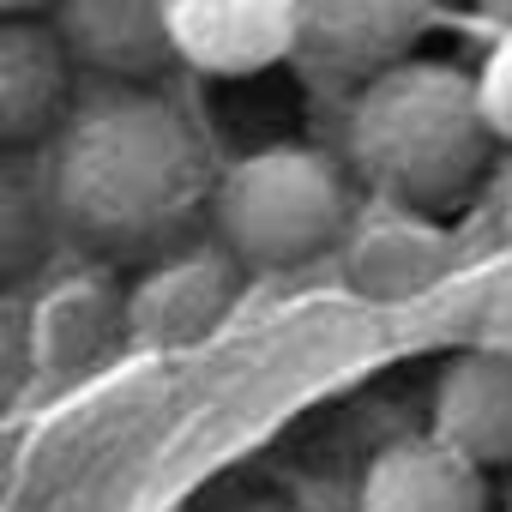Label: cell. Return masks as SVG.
Returning <instances> with one entry per match:
<instances>
[{
  "label": "cell",
  "instance_id": "cell-1",
  "mask_svg": "<svg viewBox=\"0 0 512 512\" xmlns=\"http://www.w3.org/2000/svg\"><path fill=\"white\" fill-rule=\"evenodd\" d=\"M55 211L97 247H139L169 235L211 199V163L193 121L151 85H103L73 103L49 157Z\"/></svg>",
  "mask_w": 512,
  "mask_h": 512
},
{
  "label": "cell",
  "instance_id": "cell-2",
  "mask_svg": "<svg viewBox=\"0 0 512 512\" xmlns=\"http://www.w3.org/2000/svg\"><path fill=\"white\" fill-rule=\"evenodd\" d=\"M350 169L404 205L464 199L494 151L488 115L476 103V73L428 55H404L362 79L344 121Z\"/></svg>",
  "mask_w": 512,
  "mask_h": 512
},
{
  "label": "cell",
  "instance_id": "cell-3",
  "mask_svg": "<svg viewBox=\"0 0 512 512\" xmlns=\"http://www.w3.org/2000/svg\"><path fill=\"white\" fill-rule=\"evenodd\" d=\"M217 241L241 266H302L350 223V181L320 145H260L211 187Z\"/></svg>",
  "mask_w": 512,
  "mask_h": 512
},
{
  "label": "cell",
  "instance_id": "cell-4",
  "mask_svg": "<svg viewBox=\"0 0 512 512\" xmlns=\"http://www.w3.org/2000/svg\"><path fill=\"white\" fill-rule=\"evenodd\" d=\"M175 61L205 79H253L302 55L296 0H163Z\"/></svg>",
  "mask_w": 512,
  "mask_h": 512
},
{
  "label": "cell",
  "instance_id": "cell-5",
  "mask_svg": "<svg viewBox=\"0 0 512 512\" xmlns=\"http://www.w3.org/2000/svg\"><path fill=\"white\" fill-rule=\"evenodd\" d=\"M241 296V260L217 247H187L157 260L127 290V344L139 350H193L223 326V314Z\"/></svg>",
  "mask_w": 512,
  "mask_h": 512
},
{
  "label": "cell",
  "instance_id": "cell-6",
  "mask_svg": "<svg viewBox=\"0 0 512 512\" xmlns=\"http://www.w3.org/2000/svg\"><path fill=\"white\" fill-rule=\"evenodd\" d=\"M302 55L332 79H368L416 55L434 0H296Z\"/></svg>",
  "mask_w": 512,
  "mask_h": 512
},
{
  "label": "cell",
  "instance_id": "cell-7",
  "mask_svg": "<svg viewBox=\"0 0 512 512\" xmlns=\"http://www.w3.org/2000/svg\"><path fill=\"white\" fill-rule=\"evenodd\" d=\"M73 115V55L49 19L0 13V151H25Z\"/></svg>",
  "mask_w": 512,
  "mask_h": 512
},
{
  "label": "cell",
  "instance_id": "cell-8",
  "mask_svg": "<svg viewBox=\"0 0 512 512\" xmlns=\"http://www.w3.org/2000/svg\"><path fill=\"white\" fill-rule=\"evenodd\" d=\"M49 25L61 31L73 67L103 85H151L175 61L163 0H49Z\"/></svg>",
  "mask_w": 512,
  "mask_h": 512
},
{
  "label": "cell",
  "instance_id": "cell-9",
  "mask_svg": "<svg viewBox=\"0 0 512 512\" xmlns=\"http://www.w3.org/2000/svg\"><path fill=\"white\" fill-rule=\"evenodd\" d=\"M356 512H488V470L428 428L368 458Z\"/></svg>",
  "mask_w": 512,
  "mask_h": 512
},
{
  "label": "cell",
  "instance_id": "cell-10",
  "mask_svg": "<svg viewBox=\"0 0 512 512\" xmlns=\"http://www.w3.org/2000/svg\"><path fill=\"white\" fill-rule=\"evenodd\" d=\"M434 434L482 470L512 464V350H464L440 368Z\"/></svg>",
  "mask_w": 512,
  "mask_h": 512
},
{
  "label": "cell",
  "instance_id": "cell-11",
  "mask_svg": "<svg viewBox=\"0 0 512 512\" xmlns=\"http://www.w3.org/2000/svg\"><path fill=\"white\" fill-rule=\"evenodd\" d=\"M109 344H127V290H115L97 272H79L49 290L25 350L49 374H85Z\"/></svg>",
  "mask_w": 512,
  "mask_h": 512
},
{
  "label": "cell",
  "instance_id": "cell-12",
  "mask_svg": "<svg viewBox=\"0 0 512 512\" xmlns=\"http://www.w3.org/2000/svg\"><path fill=\"white\" fill-rule=\"evenodd\" d=\"M49 217H61L49 175H31L13 151H0V284H19L43 260Z\"/></svg>",
  "mask_w": 512,
  "mask_h": 512
},
{
  "label": "cell",
  "instance_id": "cell-13",
  "mask_svg": "<svg viewBox=\"0 0 512 512\" xmlns=\"http://www.w3.org/2000/svg\"><path fill=\"white\" fill-rule=\"evenodd\" d=\"M476 103L488 115L494 145H512V25L500 31V43L488 49V61L476 67Z\"/></svg>",
  "mask_w": 512,
  "mask_h": 512
},
{
  "label": "cell",
  "instance_id": "cell-14",
  "mask_svg": "<svg viewBox=\"0 0 512 512\" xmlns=\"http://www.w3.org/2000/svg\"><path fill=\"white\" fill-rule=\"evenodd\" d=\"M31 362V350L7 332V326H0V404H7L13 398V386H19V368Z\"/></svg>",
  "mask_w": 512,
  "mask_h": 512
},
{
  "label": "cell",
  "instance_id": "cell-15",
  "mask_svg": "<svg viewBox=\"0 0 512 512\" xmlns=\"http://www.w3.org/2000/svg\"><path fill=\"white\" fill-rule=\"evenodd\" d=\"M476 7H482V13H494L500 25H512V0H476Z\"/></svg>",
  "mask_w": 512,
  "mask_h": 512
},
{
  "label": "cell",
  "instance_id": "cell-16",
  "mask_svg": "<svg viewBox=\"0 0 512 512\" xmlns=\"http://www.w3.org/2000/svg\"><path fill=\"white\" fill-rule=\"evenodd\" d=\"M506 512H512V506H506Z\"/></svg>",
  "mask_w": 512,
  "mask_h": 512
}]
</instances>
